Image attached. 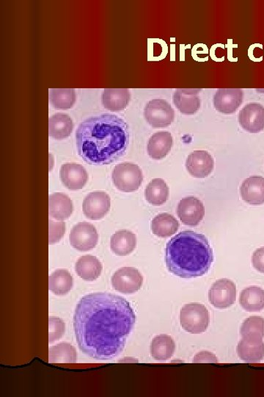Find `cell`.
<instances>
[{
  "instance_id": "6da1fadb",
  "label": "cell",
  "mask_w": 264,
  "mask_h": 397,
  "mask_svg": "<svg viewBox=\"0 0 264 397\" xmlns=\"http://www.w3.org/2000/svg\"><path fill=\"white\" fill-rule=\"evenodd\" d=\"M135 322L134 310L120 296L93 293L83 297L74 317L79 348L95 360H112L123 352Z\"/></svg>"
},
{
  "instance_id": "7a4b0ae2",
  "label": "cell",
  "mask_w": 264,
  "mask_h": 397,
  "mask_svg": "<svg viewBox=\"0 0 264 397\" xmlns=\"http://www.w3.org/2000/svg\"><path fill=\"white\" fill-rule=\"evenodd\" d=\"M75 138L83 160L91 165H108L126 153L130 133L123 119L107 114L81 122Z\"/></svg>"
},
{
  "instance_id": "3957f363",
  "label": "cell",
  "mask_w": 264,
  "mask_h": 397,
  "mask_svg": "<svg viewBox=\"0 0 264 397\" xmlns=\"http://www.w3.org/2000/svg\"><path fill=\"white\" fill-rule=\"evenodd\" d=\"M165 261L174 276L183 278L201 277L214 262L213 250L204 235L183 231L166 244Z\"/></svg>"
},
{
  "instance_id": "277c9868",
  "label": "cell",
  "mask_w": 264,
  "mask_h": 397,
  "mask_svg": "<svg viewBox=\"0 0 264 397\" xmlns=\"http://www.w3.org/2000/svg\"><path fill=\"white\" fill-rule=\"evenodd\" d=\"M180 322L187 332L200 334L204 333L210 325V313L202 304H187L180 310Z\"/></svg>"
},
{
  "instance_id": "5b68a950",
  "label": "cell",
  "mask_w": 264,
  "mask_h": 397,
  "mask_svg": "<svg viewBox=\"0 0 264 397\" xmlns=\"http://www.w3.org/2000/svg\"><path fill=\"white\" fill-rule=\"evenodd\" d=\"M112 178L116 188L126 193L137 190L143 181L141 169L132 163L118 164L114 170Z\"/></svg>"
},
{
  "instance_id": "8992f818",
  "label": "cell",
  "mask_w": 264,
  "mask_h": 397,
  "mask_svg": "<svg viewBox=\"0 0 264 397\" xmlns=\"http://www.w3.org/2000/svg\"><path fill=\"white\" fill-rule=\"evenodd\" d=\"M144 117L151 127L162 128L172 124L175 119V112L168 102L162 99H155L147 103Z\"/></svg>"
},
{
  "instance_id": "52a82bcc",
  "label": "cell",
  "mask_w": 264,
  "mask_h": 397,
  "mask_svg": "<svg viewBox=\"0 0 264 397\" xmlns=\"http://www.w3.org/2000/svg\"><path fill=\"white\" fill-rule=\"evenodd\" d=\"M143 277L133 267H123L114 273L112 285L114 290L123 294H134L141 289Z\"/></svg>"
},
{
  "instance_id": "ba28073f",
  "label": "cell",
  "mask_w": 264,
  "mask_h": 397,
  "mask_svg": "<svg viewBox=\"0 0 264 397\" xmlns=\"http://www.w3.org/2000/svg\"><path fill=\"white\" fill-rule=\"evenodd\" d=\"M99 241V234L95 227L88 223L75 225L69 235V242L75 249L81 252L91 250Z\"/></svg>"
},
{
  "instance_id": "9c48e42d",
  "label": "cell",
  "mask_w": 264,
  "mask_h": 397,
  "mask_svg": "<svg viewBox=\"0 0 264 397\" xmlns=\"http://www.w3.org/2000/svg\"><path fill=\"white\" fill-rule=\"evenodd\" d=\"M235 299V285L228 279H221L216 281L208 292L210 303L219 309H225L232 306Z\"/></svg>"
},
{
  "instance_id": "30bf717a",
  "label": "cell",
  "mask_w": 264,
  "mask_h": 397,
  "mask_svg": "<svg viewBox=\"0 0 264 397\" xmlns=\"http://www.w3.org/2000/svg\"><path fill=\"white\" fill-rule=\"evenodd\" d=\"M177 214L185 225L197 226L205 216L204 205L199 198L187 197L179 202Z\"/></svg>"
},
{
  "instance_id": "8fae6325",
  "label": "cell",
  "mask_w": 264,
  "mask_h": 397,
  "mask_svg": "<svg viewBox=\"0 0 264 397\" xmlns=\"http://www.w3.org/2000/svg\"><path fill=\"white\" fill-rule=\"evenodd\" d=\"M243 97L244 93L240 89H219L214 96V106L222 114H231L238 111Z\"/></svg>"
},
{
  "instance_id": "7c38bea8",
  "label": "cell",
  "mask_w": 264,
  "mask_h": 397,
  "mask_svg": "<svg viewBox=\"0 0 264 397\" xmlns=\"http://www.w3.org/2000/svg\"><path fill=\"white\" fill-rule=\"evenodd\" d=\"M109 196L103 191H95L89 194L83 202L84 214L91 220H100L110 209Z\"/></svg>"
},
{
  "instance_id": "4fadbf2b",
  "label": "cell",
  "mask_w": 264,
  "mask_h": 397,
  "mask_svg": "<svg viewBox=\"0 0 264 397\" xmlns=\"http://www.w3.org/2000/svg\"><path fill=\"white\" fill-rule=\"evenodd\" d=\"M239 122L242 128L250 133L264 130V107L258 103H249L240 112Z\"/></svg>"
},
{
  "instance_id": "5bb4252c",
  "label": "cell",
  "mask_w": 264,
  "mask_h": 397,
  "mask_svg": "<svg viewBox=\"0 0 264 397\" xmlns=\"http://www.w3.org/2000/svg\"><path fill=\"white\" fill-rule=\"evenodd\" d=\"M186 167L192 177L205 178L213 172L215 161L212 156L208 152L197 150L188 156Z\"/></svg>"
},
{
  "instance_id": "9a60e30c",
  "label": "cell",
  "mask_w": 264,
  "mask_h": 397,
  "mask_svg": "<svg viewBox=\"0 0 264 397\" xmlns=\"http://www.w3.org/2000/svg\"><path fill=\"white\" fill-rule=\"evenodd\" d=\"M199 89H178L173 93V101L178 110L185 115L198 112L201 107Z\"/></svg>"
},
{
  "instance_id": "2e32d148",
  "label": "cell",
  "mask_w": 264,
  "mask_h": 397,
  "mask_svg": "<svg viewBox=\"0 0 264 397\" xmlns=\"http://www.w3.org/2000/svg\"><path fill=\"white\" fill-rule=\"evenodd\" d=\"M60 174L63 184L73 190L84 188L88 181L86 170L77 163L63 164Z\"/></svg>"
},
{
  "instance_id": "e0dca14e",
  "label": "cell",
  "mask_w": 264,
  "mask_h": 397,
  "mask_svg": "<svg viewBox=\"0 0 264 397\" xmlns=\"http://www.w3.org/2000/svg\"><path fill=\"white\" fill-rule=\"evenodd\" d=\"M240 193L242 200L254 207L264 203V177L253 176L242 184Z\"/></svg>"
},
{
  "instance_id": "ac0fdd59",
  "label": "cell",
  "mask_w": 264,
  "mask_h": 397,
  "mask_svg": "<svg viewBox=\"0 0 264 397\" xmlns=\"http://www.w3.org/2000/svg\"><path fill=\"white\" fill-rule=\"evenodd\" d=\"M236 351L244 361L260 362L264 358V343L262 338H242Z\"/></svg>"
},
{
  "instance_id": "d6986e66",
  "label": "cell",
  "mask_w": 264,
  "mask_h": 397,
  "mask_svg": "<svg viewBox=\"0 0 264 397\" xmlns=\"http://www.w3.org/2000/svg\"><path fill=\"white\" fill-rule=\"evenodd\" d=\"M173 144V136L169 132L157 133L153 135L148 141V154L153 159L161 160L169 155Z\"/></svg>"
},
{
  "instance_id": "ffe728a7",
  "label": "cell",
  "mask_w": 264,
  "mask_h": 397,
  "mask_svg": "<svg viewBox=\"0 0 264 397\" xmlns=\"http://www.w3.org/2000/svg\"><path fill=\"white\" fill-rule=\"evenodd\" d=\"M131 100V93L127 89H106L102 96L104 108L112 112L123 110Z\"/></svg>"
},
{
  "instance_id": "44dd1931",
  "label": "cell",
  "mask_w": 264,
  "mask_h": 397,
  "mask_svg": "<svg viewBox=\"0 0 264 397\" xmlns=\"http://www.w3.org/2000/svg\"><path fill=\"white\" fill-rule=\"evenodd\" d=\"M103 267L100 260L93 255L79 257L75 264V271L82 280L93 282L102 275Z\"/></svg>"
},
{
  "instance_id": "7402d4cb",
  "label": "cell",
  "mask_w": 264,
  "mask_h": 397,
  "mask_svg": "<svg viewBox=\"0 0 264 397\" xmlns=\"http://www.w3.org/2000/svg\"><path fill=\"white\" fill-rule=\"evenodd\" d=\"M49 216L59 221L70 217L74 211L72 200L63 193L51 195L49 199Z\"/></svg>"
},
{
  "instance_id": "603a6c76",
  "label": "cell",
  "mask_w": 264,
  "mask_h": 397,
  "mask_svg": "<svg viewBox=\"0 0 264 397\" xmlns=\"http://www.w3.org/2000/svg\"><path fill=\"white\" fill-rule=\"evenodd\" d=\"M111 250L118 256L130 255L136 248L137 237L127 230H119L111 238Z\"/></svg>"
},
{
  "instance_id": "cb8c5ba5",
  "label": "cell",
  "mask_w": 264,
  "mask_h": 397,
  "mask_svg": "<svg viewBox=\"0 0 264 397\" xmlns=\"http://www.w3.org/2000/svg\"><path fill=\"white\" fill-rule=\"evenodd\" d=\"M72 119L65 114H57L49 121V136L54 140H62L70 136L74 130Z\"/></svg>"
},
{
  "instance_id": "d4e9b609",
  "label": "cell",
  "mask_w": 264,
  "mask_h": 397,
  "mask_svg": "<svg viewBox=\"0 0 264 397\" xmlns=\"http://www.w3.org/2000/svg\"><path fill=\"white\" fill-rule=\"evenodd\" d=\"M240 304L248 312H259L264 308V290L254 285L247 287L240 294Z\"/></svg>"
},
{
  "instance_id": "484cf974",
  "label": "cell",
  "mask_w": 264,
  "mask_h": 397,
  "mask_svg": "<svg viewBox=\"0 0 264 397\" xmlns=\"http://www.w3.org/2000/svg\"><path fill=\"white\" fill-rule=\"evenodd\" d=\"M179 223L169 214H161L155 216L151 223L153 234L160 238H168L178 231Z\"/></svg>"
},
{
  "instance_id": "4316f807",
  "label": "cell",
  "mask_w": 264,
  "mask_h": 397,
  "mask_svg": "<svg viewBox=\"0 0 264 397\" xmlns=\"http://www.w3.org/2000/svg\"><path fill=\"white\" fill-rule=\"evenodd\" d=\"M175 350V341L169 336H157L151 342L150 354L157 361H162L170 359Z\"/></svg>"
},
{
  "instance_id": "83f0119b",
  "label": "cell",
  "mask_w": 264,
  "mask_h": 397,
  "mask_svg": "<svg viewBox=\"0 0 264 397\" xmlns=\"http://www.w3.org/2000/svg\"><path fill=\"white\" fill-rule=\"evenodd\" d=\"M73 286V277L65 269L54 271L49 276V289L54 294L59 296L65 295L72 290Z\"/></svg>"
},
{
  "instance_id": "f1b7e54d",
  "label": "cell",
  "mask_w": 264,
  "mask_h": 397,
  "mask_svg": "<svg viewBox=\"0 0 264 397\" xmlns=\"http://www.w3.org/2000/svg\"><path fill=\"white\" fill-rule=\"evenodd\" d=\"M146 200L155 207H160L168 200L169 187L160 178H156L150 182L146 188Z\"/></svg>"
},
{
  "instance_id": "f546056e",
  "label": "cell",
  "mask_w": 264,
  "mask_h": 397,
  "mask_svg": "<svg viewBox=\"0 0 264 397\" xmlns=\"http://www.w3.org/2000/svg\"><path fill=\"white\" fill-rule=\"evenodd\" d=\"M78 354L75 348L68 343H61L49 348L50 364H75Z\"/></svg>"
},
{
  "instance_id": "4dcf8cb0",
  "label": "cell",
  "mask_w": 264,
  "mask_h": 397,
  "mask_svg": "<svg viewBox=\"0 0 264 397\" xmlns=\"http://www.w3.org/2000/svg\"><path fill=\"white\" fill-rule=\"evenodd\" d=\"M76 93L73 89H51L49 102L57 109H70L75 104Z\"/></svg>"
},
{
  "instance_id": "1f68e13d",
  "label": "cell",
  "mask_w": 264,
  "mask_h": 397,
  "mask_svg": "<svg viewBox=\"0 0 264 397\" xmlns=\"http://www.w3.org/2000/svg\"><path fill=\"white\" fill-rule=\"evenodd\" d=\"M242 338H263L264 337V319L259 317L247 318L242 324Z\"/></svg>"
},
{
  "instance_id": "d6a6232c",
  "label": "cell",
  "mask_w": 264,
  "mask_h": 397,
  "mask_svg": "<svg viewBox=\"0 0 264 397\" xmlns=\"http://www.w3.org/2000/svg\"><path fill=\"white\" fill-rule=\"evenodd\" d=\"M65 334V323L59 318L52 317L49 320V344L60 340Z\"/></svg>"
},
{
  "instance_id": "836d02e7",
  "label": "cell",
  "mask_w": 264,
  "mask_h": 397,
  "mask_svg": "<svg viewBox=\"0 0 264 397\" xmlns=\"http://www.w3.org/2000/svg\"><path fill=\"white\" fill-rule=\"evenodd\" d=\"M49 244L59 242L65 234V225L63 221H54L49 218Z\"/></svg>"
},
{
  "instance_id": "e575fe53",
  "label": "cell",
  "mask_w": 264,
  "mask_h": 397,
  "mask_svg": "<svg viewBox=\"0 0 264 397\" xmlns=\"http://www.w3.org/2000/svg\"><path fill=\"white\" fill-rule=\"evenodd\" d=\"M254 267L261 273L264 274V246L256 250L252 257Z\"/></svg>"
},
{
  "instance_id": "d590c367",
  "label": "cell",
  "mask_w": 264,
  "mask_h": 397,
  "mask_svg": "<svg viewBox=\"0 0 264 397\" xmlns=\"http://www.w3.org/2000/svg\"><path fill=\"white\" fill-rule=\"evenodd\" d=\"M193 363H208L218 364L216 356L208 352H201L198 353L192 361Z\"/></svg>"
}]
</instances>
